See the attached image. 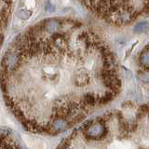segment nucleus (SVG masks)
<instances>
[{
  "mask_svg": "<svg viewBox=\"0 0 149 149\" xmlns=\"http://www.w3.org/2000/svg\"><path fill=\"white\" fill-rule=\"evenodd\" d=\"M31 14L32 13H31L30 10H26V9H24V10L20 11V14H19V16H20L22 19H23V20H26V19L30 18Z\"/></svg>",
  "mask_w": 149,
  "mask_h": 149,
  "instance_id": "5",
  "label": "nucleus"
},
{
  "mask_svg": "<svg viewBox=\"0 0 149 149\" xmlns=\"http://www.w3.org/2000/svg\"><path fill=\"white\" fill-rule=\"evenodd\" d=\"M38 69L42 118L37 130L60 133L114 101L121 91L120 71L104 36L71 19H49L16 40L3 71Z\"/></svg>",
  "mask_w": 149,
  "mask_h": 149,
  "instance_id": "1",
  "label": "nucleus"
},
{
  "mask_svg": "<svg viewBox=\"0 0 149 149\" xmlns=\"http://www.w3.org/2000/svg\"><path fill=\"white\" fill-rule=\"evenodd\" d=\"M138 68L140 79L149 86V43L139 54Z\"/></svg>",
  "mask_w": 149,
  "mask_h": 149,
  "instance_id": "4",
  "label": "nucleus"
},
{
  "mask_svg": "<svg viewBox=\"0 0 149 149\" xmlns=\"http://www.w3.org/2000/svg\"><path fill=\"white\" fill-rule=\"evenodd\" d=\"M58 149H149V104L126 102L86 121Z\"/></svg>",
  "mask_w": 149,
  "mask_h": 149,
  "instance_id": "2",
  "label": "nucleus"
},
{
  "mask_svg": "<svg viewBox=\"0 0 149 149\" xmlns=\"http://www.w3.org/2000/svg\"><path fill=\"white\" fill-rule=\"evenodd\" d=\"M83 4L98 19L115 26L128 25L149 15V1H87Z\"/></svg>",
  "mask_w": 149,
  "mask_h": 149,
  "instance_id": "3",
  "label": "nucleus"
}]
</instances>
